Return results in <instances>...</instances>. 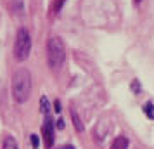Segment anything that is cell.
I'll use <instances>...</instances> for the list:
<instances>
[{
    "mask_svg": "<svg viewBox=\"0 0 154 149\" xmlns=\"http://www.w3.org/2000/svg\"><path fill=\"white\" fill-rule=\"evenodd\" d=\"M31 50V36L26 28H19L14 42V57L16 61H26Z\"/></svg>",
    "mask_w": 154,
    "mask_h": 149,
    "instance_id": "cell-3",
    "label": "cell"
},
{
    "mask_svg": "<svg viewBox=\"0 0 154 149\" xmlns=\"http://www.w3.org/2000/svg\"><path fill=\"white\" fill-rule=\"evenodd\" d=\"M71 118H73V123H75V128H76L78 132H83V123L80 120V116L76 114L75 109H71Z\"/></svg>",
    "mask_w": 154,
    "mask_h": 149,
    "instance_id": "cell-7",
    "label": "cell"
},
{
    "mask_svg": "<svg viewBox=\"0 0 154 149\" xmlns=\"http://www.w3.org/2000/svg\"><path fill=\"white\" fill-rule=\"evenodd\" d=\"M31 95V75L26 68H19L12 75V97L16 102L24 104Z\"/></svg>",
    "mask_w": 154,
    "mask_h": 149,
    "instance_id": "cell-1",
    "label": "cell"
},
{
    "mask_svg": "<svg viewBox=\"0 0 154 149\" xmlns=\"http://www.w3.org/2000/svg\"><path fill=\"white\" fill-rule=\"evenodd\" d=\"M42 134H43V141H45V147L50 149L54 144V121L50 120V116L45 118L42 127Z\"/></svg>",
    "mask_w": 154,
    "mask_h": 149,
    "instance_id": "cell-4",
    "label": "cell"
},
{
    "mask_svg": "<svg viewBox=\"0 0 154 149\" xmlns=\"http://www.w3.org/2000/svg\"><path fill=\"white\" fill-rule=\"evenodd\" d=\"M57 128H59V130H63V128H64V120H63V118H59V120H57Z\"/></svg>",
    "mask_w": 154,
    "mask_h": 149,
    "instance_id": "cell-13",
    "label": "cell"
},
{
    "mask_svg": "<svg viewBox=\"0 0 154 149\" xmlns=\"http://www.w3.org/2000/svg\"><path fill=\"white\" fill-rule=\"evenodd\" d=\"M61 149H75L73 146H64V147H61Z\"/></svg>",
    "mask_w": 154,
    "mask_h": 149,
    "instance_id": "cell-14",
    "label": "cell"
},
{
    "mask_svg": "<svg viewBox=\"0 0 154 149\" xmlns=\"http://www.w3.org/2000/svg\"><path fill=\"white\" fill-rule=\"evenodd\" d=\"M2 149H19V146H17V141H16L12 135H7V137L4 139Z\"/></svg>",
    "mask_w": 154,
    "mask_h": 149,
    "instance_id": "cell-6",
    "label": "cell"
},
{
    "mask_svg": "<svg viewBox=\"0 0 154 149\" xmlns=\"http://www.w3.org/2000/svg\"><path fill=\"white\" fill-rule=\"evenodd\" d=\"M126 147H128V139H126L125 135L116 137L111 144V149H126Z\"/></svg>",
    "mask_w": 154,
    "mask_h": 149,
    "instance_id": "cell-5",
    "label": "cell"
},
{
    "mask_svg": "<svg viewBox=\"0 0 154 149\" xmlns=\"http://www.w3.org/2000/svg\"><path fill=\"white\" fill-rule=\"evenodd\" d=\"M31 146H33V149H38V146H40V139L36 134H31Z\"/></svg>",
    "mask_w": 154,
    "mask_h": 149,
    "instance_id": "cell-11",
    "label": "cell"
},
{
    "mask_svg": "<svg viewBox=\"0 0 154 149\" xmlns=\"http://www.w3.org/2000/svg\"><path fill=\"white\" fill-rule=\"evenodd\" d=\"M40 106H42V113L45 114V116H49L50 106H49V101H47V97H45V95H43L42 99H40Z\"/></svg>",
    "mask_w": 154,
    "mask_h": 149,
    "instance_id": "cell-8",
    "label": "cell"
},
{
    "mask_svg": "<svg viewBox=\"0 0 154 149\" xmlns=\"http://www.w3.org/2000/svg\"><path fill=\"white\" fill-rule=\"evenodd\" d=\"M64 2H66V0H54V4H52V12H54V14H57V12L61 11Z\"/></svg>",
    "mask_w": 154,
    "mask_h": 149,
    "instance_id": "cell-10",
    "label": "cell"
},
{
    "mask_svg": "<svg viewBox=\"0 0 154 149\" xmlns=\"http://www.w3.org/2000/svg\"><path fill=\"white\" fill-rule=\"evenodd\" d=\"M144 113L147 114V118L154 120V104L152 102H147L146 106H144Z\"/></svg>",
    "mask_w": 154,
    "mask_h": 149,
    "instance_id": "cell-9",
    "label": "cell"
},
{
    "mask_svg": "<svg viewBox=\"0 0 154 149\" xmlns=\"http://www.w3.org/2000/svg\"><path fill=\"white\" fill-rule=\"evenodd\" d=\"M54 109H56V113H61V109H63V107H61V102H59V101L54 102Z\"/></svg>",
    "mask_w": 154,
    "mask_h": 149,
    "instance_id": "cell-12",
    "label": "cell"
},
{
    "mask_svg": "<svg viewBox=\"0 0 154 149\" xmlns=\"http://www.w3.org/2000/svg\"><path fill=\"white\" fill-rule=\"evenodd\" d=\"M47 59L52 70H59L66 59V47L57 35H52L47 42Z\"/></svg>",
    "mask_w": 154,
    "mask_h": 149,
    "instance_id": "cell-2",
    "label": "cell"
},
{
    "mask_svg": "<svg viewBox=\"0 0 154 149\" xmlns=\"http://www.w3.org/2000/svg\"><path fill=\"white\" fill-rule=\"evenodd\" d=\"M133 2H135V4H139V2H142V0H133Z\"/></svg>",
    "mask_w": 154,
    "mask_h": 149,
    "instance_id": "cell-15",
    "label": "cell"
}]
</instances>
